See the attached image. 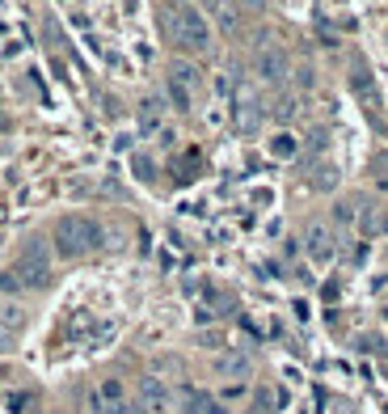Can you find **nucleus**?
<instances>
[{
  "mask_svg": "<svg viewBox=\"0 0 388 414\" xmlns=\"http://www.w3.org/2000/svg\"><path fill=\"white\" fill-rule=\"evenodd\" d=\"M165 25H169L173 42H177L182 51H190V55H203V51L211 47V25H207V17H203L190 0L173 4V13L165 17Z\"/></svg>",
  "mask_w": 388,
  "mask_h": 414,
  "instance_id": "1",
  "label": "nucleus"
},
{
  "mask_svg": "<svg viewBox=\"0 0 388 414\" xmlns=\"http://www.w3.org/2000/svg\"><path fill=\"white\" fill-rule=\"evenodd\" d=\"M101 241H106V233H101V224H97L93 216H63V220L55 224V250H59L63 258L93 254Z\"/></svg>",
  "mask_w": 388,
  "mask_h": 414,
  "instance_id": "2",
  "label": "nucleus"
},
{
  "mask_svg": "<svg viewBox=\"0 0 388 414\" xmlns=\"http://www.w3.org/2000/svg\"><path fill=\"white\" fill-rule=\"evenodd\" d=\"M13 279H17L21 288H46V284H51L46 245H42L38 237H30V241H25V250H21V258H17V267H13Z\"/></svg>",
  "mask_w": 388,
  "mask_h": 414,
  "instance_id": "3",
  "label": "nucleus"
},
{
  "mask_svg": "<svg viewBox=\"0 0 388 414\" xmlns=\"http://www.w3.org/2000/svg\"><path fill=\"white\" fill-rule=\"evenodd\" d=\"M254 68H258V76H262V80H270V85H279V80L287 76V55H283L279 47H270V42H262V47H258V55H254Z\"/></svg>",
  "mask_w": 388,
  "mask_h": 414,
  "instance_id": "4",
  "label": "nucleus"
},
{
  "mask_svg": "<svg viewBox=\"0 0 388 414\" xmlns=\"http://www.w3.org/2000/svg\"><path fill=\"white\" fill-rule=\"evenodd\" d=\"M199 85V76H194V68L190 63H173L169 68V97H173V106L186 114L190 110V89Z\"/></svg>",
  "mask_w": 388,
  "mask_h": 414,
  "instance_id": "5",
  "label": "nucleus"
},
{
  "mask_svg": "<svg viewBox=\"0 0 388 414\" xmlns=\"http://www.w3.org/2000/svg\"><path fill=\"white\" fill-rule=\"evenodd\" d=\"M308 254H313L317 262H330V254H334V245H330V233H325L321 224H313V229H308Z\"/></svg>",
  "mask_w": 388,
  "mask_h": 414,
  "instance_id": "6",
  "label": "nucleus"
},
{
  "mask_svg": "<svg viewBox=\"0 0 388 414\" xmlns=\"http://www.w3.org/2000/svg\"><path fill=\"white\" fill-rule=\"evenodd\" d=\"M237 123H241V131H258L262 110H258V102H254V97H241V106H237Z\"/></svg>",
  "mask_w": 388,
  "mask_h": 414,
  "instance_id": "7",
  "label": "nucleus"
},
{
  "mask_svg": "<svg viewBox=\"0 0 388 414\" xmlns=\"http://www.w3.org/2000/svg\"><path fill=\"white\" fill-rule=\"evenodd\" d=\"M144 398H148L152 410H165V406H169V389H165L156 377H144Z\"/></svg>",
  "mask_w": 388,
  "mask_h": 414,
  "instance_id": "8",
  "label": "nucleus"
},
{
  "mask_svg": "<svg viewBox=\"0 0 388 414\" xmlns=\"http://www.w3.org/2000/svg\"><path fill=\"white\" fill-rule=\"evenodd\" d=\"M0 326H4V330H13V334H17V330H21V326H25V313H21V309H17V305H0Z\"/></svg>",
  "mask_w": 388,
  "mask_h": 414,
  "instance_id": "9",
  "label": "nucleus"
},
{
  "mask_svg": "<svg viewBox=\"0 0 388 414\" xmlns=\"http://www.w3.org/2000/svg\"><path fill=\"white\" fill-rule=\"evenodd\" d=\"M139 123H144V131H156V127H161V102H144Z\"/></svg>",
  "mask_w": 388,
  "mask_h": 414,
  "instance_id": "10",
  "label": "nucleus"
},
{
  "mask_svg": "<svg viewBox=\"0 0 388 414\" xmlns=\"http://www.w3.org/2000/svg\"><path fill=\"white\" fill-rule=\"evenodd\" d=\"M215 372H224V377H232V372H249V360H241V355H224V360H215Z\"/></svg>",
  "mask_w": 388,
  "mask_h": 414,
  "instance_id": "11",
  "label": "nucleus"
},
{
  "mask_svg": "<svg viewBox=\"0 0 388 414\" xmlns=\"http://www.w3.org/2000/svg\"><path fill=\"white\" fill-rule=\"evenodd\" d=\"M270 148H275V157H296V140H292V135H279Z\"/></svg>",
  "mask_w": 388,
  "mask_h": 414,
  "instance_id": "12",
  "label": "nucleus"
},
{
  "mask_svg": "<svg viewBox=\"0 0 388 414\" xmlns=\"http://www.w3.org/2000/svg\"><path fill=\"white\" fill-rule=\"evenodd\" d=\"M13 347H17V343H13V330L0 326V351H13Z\"/></svg>",
  "mask_w": 388,
  "mask_h": 414,
  "instance_id": "13",
  "label": "nucleus"
},
{
  "mask_svg": "<svg viewBox=\"0 0 388 414\" xmlns=\"http://www.w3.org/2000/svg\"><path fill=\"white\" fill-rule=\"evenodd\" d=\"M245 4H254V8H258V4H262V0H245Z\"/></svg>",
  "mask_w": 388,
  "mask_h": 414,
  "instance_id": "14",
  "label": "nucleus"
}]
</instances>
